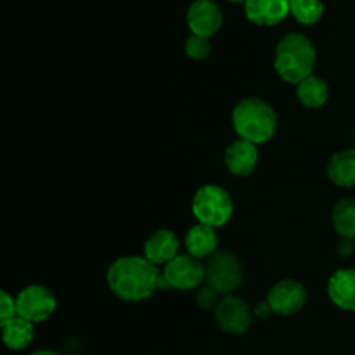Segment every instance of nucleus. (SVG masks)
Masks as SVG:
<instances>
[{
    "instance_id": "obj_10",
    "label": "nucleus",
    "mask_w": 355,
    "mask_h": 355,
    "mask_svg": "<svg viewBox=\"0 0 355 355\" xmlns=\"http://www.w3.org/2000/svg\"><path fill=\"white\" fill-rule=\"evenodd\" d=\"M224 23V16L214 0H196L191 3L187 10V24H189L193 35L210 38L211 35L217 33Z\"/></svg>"
},
{
    "instance_id": "obj_19",
    "label": "nucleus",
    "mask_w": 355,
    "mask_h": 355,
    "mask_svg": "<svg viewBox=\"0 0 355 355\" xmlns=\"http://www.w3.org/2000/svg\"><path fill=\"white\" fill-rule=\"evenodd\" d=\"M333 225L340 238L354 239L355 241V200L345 198L340 201L333 210Z\"/></svg>"
},
{
    "instance_id": "obj_22",
    "label": "nucleus",
    "mask_w": 355,
    "mask_h": 355,
    "mask_svg": "<svg viewBox=\"0 0 355 355\" xmlns=\"http://www.w3.org/2000/svg\"><path fill=\"white\" fill-rule=\"evenodd\" d=\"M196 302L198 305H200L201 309H207V311H210V309H215L218 305V293L214 290V288H210L207 284L205 288H201L200 291H198L196 295Z\"/></svg>"
},
{
    "instance_id": "obj_23",
    "label": "nucleus",
    "mask_w": 355,
    "mask_h": 355,
    "mask_svg": "<svg viewBox=\"0 0 355 355\" xmlns=\"http://www.w3.org/2000/svg\"><path fill=\"white\" fill-rule=\"evenodd\" d=\"M16 300L7 291H2L0 293V322L9 321V319L16 318Z\"/></svg>"
},
{
    "instance_id": "obj_8",
    "label": "nucleus",
    "mask_w": 355,
    "mask_h": 355,
    "mask_svg": "<svg viewBox=\"0 0 355 355\" xmlns=\"http://www.w3.org/2000/svg\"><path fill=\"white\" fill-rule=\"evenodd\" d=\"M215 321L222 331L229 335H243L252 326V314L245 300L225 295L215 307Z\"/></svg>"
},
{
    "instance_id": "obj_21",
    "label": "nucleus",
    "mask_w": 355,
    "mask_h": 355,
    "mask_svg": "<svg viewBox=\"0 0 355 355\" xmlns=\"http://www.w3.org/2000/svg\"><path fill=\"white\" fill-rule=\"evenodd\" d=\"M211 52V44L208 38L200 37V35H191L186 40V54L189 55L191 59H200L208 58Z\"/></svg>"
},
{
    "instance_id": "obj_16",
    "label": "nucleus",
    "mask_w": 355,
    "mask_h": 355,
    "mask_svg": "<svg viewBox=\"0 0 355 355\" xmlns=\"http://www.w3.org/2000/svg\"><path fill=\"white\" fill-rule=\"evenodd\" d=\"M0 324H2L3 343L7 345V349L24 350L31 342H33V322L16 315V318L9 319V321L6 322H0Z\"/></svg>"
},
{
    "instance_id": "obj_24",
    "label": "nucleus",
    "mask_w": 355,
    "mask_h": 355,
    "mask_svg": "<svg viewBox=\"0 0 355 355\" xmlns=\"http://www.w3.org/2000/svg\"><path fill=\"white\" fill-rule=\"evenodd\" d=\"M355 250V245H354V239H347V238H342L338 243V253L343 257H349L352 255Z\"/></svg>"
},
{
    "instance_id": "obj_27",
    "label": "nucleus",
    "mask_w": 355,
    "mask_h": 355,
    "mask_svg": "<svg viewBox=\"0 0 355 355\" xmlns=\"http://www.w3.org/2000/svg\"><path fill=\"white\" fill-rule=\"evenodd\" d=\"M229 2H246V0H229Z\"/></svg>"
},
{
    "instance_id": "obj_1",
    "label": "nucleus",
    "mask_w": 355,
    "mask_h": 355,
    "mask_svg": "<svg viewBox=\"0 0 355 355\" xmlns=\"http://www.w3.org/2000/svg\"><path fill=\"white\" fill-rule=\"evenodd\" d=\"M159 274L146 257H121L107 270V286L118 298L142 302L158 288Z\"/></svg>"
},
{
    "instance_id": "obj_13",
    "label": "nucleus",
    "mask_w": 355,
    "mask_h": 355,
    "mask_svg": "<svg viewBox=\"0 0 355 355\" xmlns=\"http://www.w3.org/2000/svg\"><path fill=\"white\" fill-rule=\"evenodd\" d=\"M179 252V238L172 231L159 229L153 232L144 245V255L155 266H163V263L172 262Z\"/></svg>"
},
{
    "instance_id": "obj_7",
    "label": "nucleus",
    "mask_w": 355,
    "mask_h": 355,
    "mask_svg": "<svg viewBox=\"0 0 355 355\" xmlns=\"http://www.w3.org/2000/svg\"><path fill=\"white\" fill-rule=\"evenodd\" d=\"M58 302L51 290L40 284L24 288L16 298V312L19 318L30 322H42L54 314Z\"/></svg>"
},
{
    "instance_id": "obj_6",
    "label": "nucleus",
    "mask_w": 355,
    "mask_h": 355,
    "mask_svg": "<svg viewBox=\"0 0 355 355\" xmlns=\"http://www.w3.org/2000/svg\"><path fill=\"white\" fill-rule=\"evenodd\" d=\"M205 279V266L200 259L191 255H179L166 263L163 276L159 277L158 288H175L189 291L200 286Z\"/></svg>"
},
{
    "instance_id": "obj_12",
    "label": "nucleus",
    "mask_w": 355,
    "mask_h": 355,
    "mask_svg": "<svg viewBox=\"0 0 355 355\" xmlns=\"http://www.w3.org/2000/svg\"><path fill=\"white\" fill-rule=\"evenodd\" d=\"M224 162L232 175H250L255 170L257 163H259V151H257L253 142L239 139V141L232 142L229 146L227 151H225Z\"/></svg>"
},
{
    "instance_id": "obj_5",
    "label": "nucleus",
    "mask_w": 355,
    "mask_h": 355,
    "mask_svg": "<svg viewBox=\"0 0 355 355\" xmlns=\"http://www.w3.org/2000/svg\"><path fill=\"white\" fill-rule=\"evenodd\" d=\"M205 279L218 295H231L243 283V267L231 252H215L205 266Z\"/></svg>"
},
{
    "instance_id": "obj_26",
    "label": "nucleus",
    "mask_w": 355,
    "mask_h": 355,
    "mask_svg": "<svg viewBox=\"0 0 355 355\" xmlns=\"http://www.w3.org/2000/svg\"><path fill=\"white\" fill-rule=\"evenodd\" d=\"M31 355H59V354L52 352V350H37V352H33Z\"/></svg>"
},
{
    "instance_id": "obj_28",
    "label": "nucleus",
    "mask_w": 355,
    "mask_h": 355,
    "mask_svg": "<svg viewBox=\"0 0 355 355\" xmlns=\"http://www.w3.org/2000/svg\"><path fill=\"white\" fill-rule=\"evenodd\" d=\"M354 137H355V130H354Z\"/></svg>"
},
{
    "instance_id": "obj_14",
    "label": "nucleus",
    "mask_w": 355,
    "mask_h": 355,
    "mask_svg": "<svg viewBox=\"0 0 355 355\" xmlns=\"http://www.w3.org/2000/svg\"><path fill=\"white\" fill-rule=\"evenodd\" d=\"M328 295L336 307L355 311V269L336 270L328 283Z\"/></svg>"
},
{
    "instance_id": "obj_15",
    "label": "nucleus",
    "mask_w": 355,
    "mask_h": 355,
    "mask_svg": "<svg viewBox=\"0 0 355 355\" xmlns=\"http://www.w3.org/2000/svg\"><path fill=\"white\" fill-rule=\"evenodd\" d=\"M217 232L214 227L205 224H198L189 229L186 236L187 253L194 259H205L208 255H214L217 252Z\"/></svg>"
},
{
    "instance_id": "obj_25",
    "label": "nucleus",
    "mask_w": 355,
    "mask_h": 355,
    "mask_svg": "<svg viewBox=\"0 0 355 355\" xmlns=\"http://www.w3.org/2000/svg\"><path fill=\"white\" fill-rule=\"evenodd\" d=\"M272 309H270V305H269V302H259V304H257V307H255V315L257 318H260V319H267L269 318L270 314H272Z\"/></svg>"
},
{
    "instance_id": "obj_11",
    "label": "nucleus",
    "mask_w": 355,
    "mask_h": 355,
    "mask_svg": "<svg viewBox=\"0 0 355 355\" xmlns=\"http://www.w3.org/2000/svg\"><path fill=\"white\" fill-rule=\"evenodd\" d=\"M245 14L259 26H274L290 14V0H246Z\"/></svg>"
},
{
    "instance_id": "obj_17",
    "label": "nucleus",
    "mask_w": 355,
    "mask_h": 355,
    "mask_svg": "<svg viewBox=\"0 0 355 355\" xmlns=\"http://www.w3.org/2000/svg\"><path fill=\"white\" fill-rule=\"evenodd\" d=\"M328 177L336 186H355V149H345V151L336 153L329 159Z\"/></svg>"
},
{
    "instance_id": "obj_18",
    "label": "nucleus",
    "mask_w": 355,
    "mask_h": 355,
    "mask_svg": "<svg viewBox=\"0 0 355 355\" xmlns=\"http://www.w3.org/2000/svg\"><path fill=\"white\" fill-rule=\"evenodd\" d=\"M297 96L305 107H311V110L321 107L324 106L329 97L328 83L322 78H319V76L311 75L304 82L298 83Z\"/></svg>"
},
{
    "instance_id": "obj_2",
    "label": "nucleus",
    "mask_w": 355,
    "mask_h": 355,
    "mask_svg": "<svg viewBox=\"0 0 355 355\" xmlns=\"http://www.w3.org/2000/svg\"><path fill=\"white\" fill-rule=\"evenodd\" d=\"M315 66V49L302 33H290L277 44L274 68L281 78L298 85L312 75Z\"/></svg>"
},
{
    "instance_id": "obj_4",
    "label": "nucleus",
    "mask_w": 355,
    "mask_h": 355,
    "mask_svg": "<svg viewBox=\"0 0 355 355\" xmlns=\"http://www.w3.org/2000/svg\"><path fill=\"white\" fill-rule=\"evenodd\" d=\"M234 211L232 198L227 191L215 184H208L198 189L193 200V214L200 224L210 227H222L227 224Z\"/></svg>"
},
{
    "instance_id": "obj_9",
    "label": "nucleus",
    "mask_w": 355,
    "mask_h": 355,
    "mask_svg": "<svg viewBox=\"0 0 355 355\" xmlns=\"http://www.w3.org/2000/svg\"><path fill=\"white\" fill-rule=\"evenodd\" d=\"M267 302H269L270 309L276 314H297L298 311L304 309L305 302H307V291H305V288L298 281L284 279L281 283L274 284L272 290L269 291Z\"/></svg>"
},
{
    "instance_id": "obj_3",
    "label": "nucleus",
    "mask_w": 355,
    "mask_h": 355,
    "mask_svg": "<svg viewBox=\"0 0 355 355\" xmlns=\"http://www.w3.org/2000/svg\"><path fill=\"white\" fill-rule=\"evenodd\" d=\"M232 125L241 139L253 144H262L276 134L277 116L269 103L259 97H248L236 104L232 111Z\"/></svg>"
},
{
    "instance_id": "obj_20",
    "label": "nucleus",
    "mask_w": 355,
    "mask_h": 355,
    "mask_svg": "<svg viewBox=\"0 0 355 355\" xmlns=\"http://www.w3.org/2000/svg\"><path fill=\"white\" fill-rule=\"evenodd\" d=\"M290 12L302 24H315L322 17L324 6L321 0H290Z\"/></svg>"
}]
</instances>
